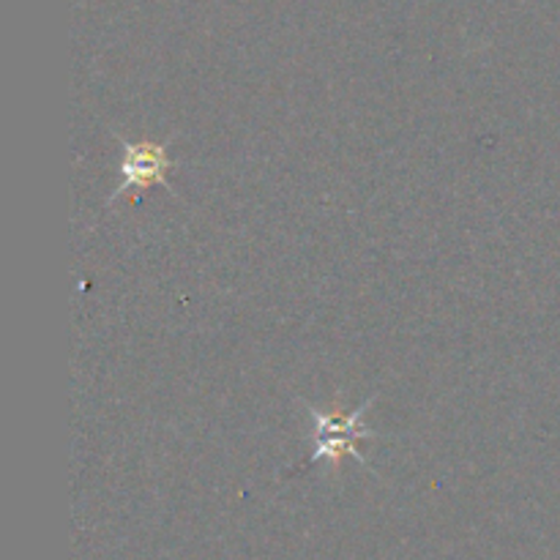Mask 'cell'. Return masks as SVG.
<instances>
[{
  "instance_id": "obj_1",
  "label": "cell",
  "mask_w": 560,
  "mask_h": 560,
  "mask_svg": "<svg viewBox=\"0 0 560 560\" xmlns=\"http://www.w3.org/2000/svg\"><path fill=\"white\" fill-rule=\"evenodd\" d=\"M372 402H375V397L364 399L361 408L342 416L331 413V410H320L315 408V405H304L306 416H310L312 424H315V454L306 459V465L328 463L334 470H339L345 457H353L359 459L364 468H372L370 459H366L364 454L359 452V446H355L359 441H372V438H377V432H372L370 427L361 424L366 410L372 408Z\"/></svg>"
},
{
  "instance_id": "obj_2",
  "label": "cell",
  "mask_w": 560,
  "mask_h": 560,
  "mask_svg": "<svg viewBox=\"0 0 560 560\" xmlns=\"http://www.w3.org/2000/svg\"><path fill=\"white\" fill-rule=\"evenodd\" d=\"M170 142H173V137H167L164 142L120 140V145H124V159H120V175H124V180L107 197V206L118 200V197L129 195V191H145L151 186H164L167 195L175 197V186L170 184V173L178 167V159L170 156Z\"/></svg>"
}]
</instances>
